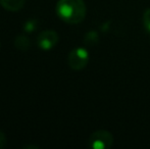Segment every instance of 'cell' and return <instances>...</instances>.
I'll use <instances>...</instances> for the list:
<instances>
[{"instance_id": "4", "label": "cell", "mask_w": 150, "mask_h": 149, "mask_svg": "<svg viewBox=\"0 0 150 149\" xmlns=\"http://www.w3.org/2000/svg\"><path fill=\"white\" fill-rule=\"evenodd\" d=\"M58 41H59V37L57 33L51 30H47L39 34L37 38V45L43 51H49L57 45Z\"/></svg>"}, {"instance_id": "8", "label": "cell", "mask_w": 150, "mask_h": 149, "mask_svg": "<svg viewBox=\"0 0 150 149\" xmlns=\"http://www.w3.org/2000/svg\"><path fill=\"white\" fill-rule=\"evenodd\" d=\"M143 25L145 30L150 33V7L147 8L143 13Z\"/></svg>"}, {"instance_id": "6", "label": "cell", "mask_w": 150, "mask_h": 149, "mask_svg": "<svg viewBox=\"0 0 150 149\" xmlns=\"http://www.w3.org/2000/svg\"><path fill=\"white\" fill-rule=\"evenodd\" d=\"M13 45L20 51H27L31 47V40L27 35H18L14 38Z\"/></svg>"}, {"instance_id": "1", "label": "cell", "mask_w": 150, "mask_h": 149, "mask_svg": "<svg viewBox=\"0 0 150 149\" xmlns=\"http://www.w3.org/2000/svg\"><path fill=\"white\" fill-rule=\"evenodd\" d=\"M55 11L61 20L76 25L85 20L87 8L83 0H58Z\"/></svg>"}, {"instance_id": "9", "label": "cell", "mask_w": 150, "mask_h": 149, "mask_svg": "<svg viewBox=\"0 0 150 149\" xmlns=\"http://www.w3.org/2000/svg\"><path fill=\"white\" fill-rule=\"evenodd\" d=\"M6 146V136L4 135V133H2L0 131V149L4 148Z\"/></svg>"}, {"instance_id": "10", "label": "cell", "mask_w": 150, "mask_h": 149, "mask_svg": "<svg viewBox=\"0 0 150 149\" xmlns=\"http://www.w3.org/2000/svg\"><path fill=\"white\" fill-rule=\"evenodd\" d=\"M0 48H1V45H0Z\"/></svg>"}, {"instance_id": "7", "label": "cell", "mask_w": 150, "mask_h": 149, "mask_svg": "<svg viewBox=\"0 0 150 149\" xmlns=\"http://www.w3.org/2000/svg\"><path fill=\"white\" fill-rule=\"evenodd\" d=\"M38 24H39V23H38L37 20H35V18H30V20H28L27 22H25L23 29H24V31L26 33H33L34 31L37 29Z\"/></svg>"}, {"instance_id": "2", "label": "cell", "mask_w": 150, "mask_h": 149, "mask_svg": "<svg viewBox=\"0 0 150 149\" xmlns=\"http://www.w3.org/2000/svg\"><path fill=\"white\" fill-rule=\"evenodd\" d=\"M90 59L88 50L84 47L74 48L67 56V64L74 71H81L87 66Z\"/></svg>"}, {"instance_id": "3", "label": "cell", "mask_w": 150, "mask_h": 149, "mask_svg": "<svg viewBox=\"0 0 150 149\" xmlns=\"http://www.w3.org/2000/svg\"><path fill=\"white\" fill-rule=\"evenodd\" d=\"M113 144V136L106 130H97L90 135L88 145L92 149H109Z\"/></svg>"}, {"instance_id": "5", "label": "cell", "mask_w": 150, "mask_h": 149, "mask_svg": "<svg viewBox=\"0 0 150 149\" xmlns=\"http://www.w3.org/2000/svg\"><path fill=\"white\" fill-rule=\"evenodd\" d=\"M26 0H0V4L8 11H20L25 5Z\"/></svg>"}]
</instances>
